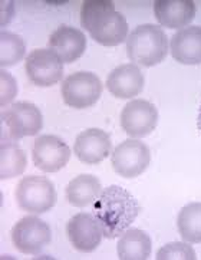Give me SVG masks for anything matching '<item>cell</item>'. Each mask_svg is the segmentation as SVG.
Returning a JSON list of instances; mask_svg holds the SVG:
<instances>
[{
    "label": "cell",
    "mask_w": 201,
    "mask_h": 260,
    "mask_svg": "<svg viewBox=\"0 0 201 260\" xmlns=\"http://www.w3.org/2000/svg\"><path fill=\"white\" fill-rule=\"evenodd\" d=\"M140 211V203L119 185L104 188L92 206V214L99 221L104 237L107 239H117L125 233Z\"/></svg>",
    "instance_id": "1"
},
{
    "label": "cell",
    "mask_w": 201,
    "mask_h": 260,
    "mask_svg": "<svg viewBox=\"0 0 201 260\" xmlns=\"http://www.w3.org/2000/svg\"><path fill=\"white\" fill-rule=\"evenodd\" d=\"M81 25L102 46H118L126 42L128 38L125 16L115 10V5L111 0L84 2L81 8Z\"/></svg>",
    "instance_id": "2"
},
{
    "label": "cell",
    "mask_w": 201,
    "mask_h": 260,
    "mask_svg": "<svg viewBox=\"0 0 201 260\" xmlns=\"http://www.w3.org/2000/svg\"><path fill=\"white\" fill-rule=\"evenodd\" d=\"M126 53L135 65L155 67L167 58V35L152 23L137 26L126 38Z\"/></svg>",
    "instance_id": "3"
},
{
    "label": "cell",
    "mask_w": 201,
    "mask_h": 260,
    "mask_svg": "<svg viewBox=\"0 0 201 260\" xmlns=\"http://www.w3.org/2000/svg\"><path fill=\"white\" fill-rule=\"evenodd\" d=\"M43 126L41 109L32 102H16L0 115L2 143H17L25 137H34Z\"/></svg>",
    "instance_id": "4"
},
{
    "label": "cell",
    "mask_w": 201,
    "mask_h": 260,
    "mask_svg": "<svg viewBox=\"0 0 201 260\" xmlns=\"http://www.w3.org/2000/svg\"><path fill=\"white\" fill-rule=\"evenodd\" d=\"M17 206L32 214H42L56 204V190L46 177H23L16 187Z\"/></svg>",
    "instance_id": "5"
},
{
    "label": "cell",
    "mask_w": 201,
    "mask_h": 260,
    "mask_svg": "<svg viewBox=\"0 0 201 260\" xmlns=\"http://www.w3.org/2000/svg\"><path fill=\"white\" fill-rule=\"evenodd\" d=\"M62 98L68 107L85 109L95 105L102 95V82L92 72L79 71L65 78L60 86Z\"/></svg>",
    "instance_id": "6"
},
{
    "label": "cell",
    "mask_w": 201,
    "mask_h": 260,
    "mask_svg": "<svg viewBox=\"0 0 201 260\" xmlns=\"http://www.w3.org/2000/svg\"><path fill=\"white\" fill-rule=\"evenodd\" d=\"M151 161L150 148L137 138H128L112 152L111 162L115 173L124 178L141 176Z\"/></svg>",
    "instance_id": "7"
},
{
    "label": "cell",
    "mask_w": 201,
    "mask_h": 260,
    "mask_svg": "<svg viewBox=\"0 0 201 260\" xmlns=\"http://www.w3.org/2000/svg\"><path fill=\"white\" fill-rule=\"evenodd\" d=\"M10 236L15 247L23 254H38L52 240L49 224L35 216L20 218L12 229Z\"/></svg>",
    "instance_id": "8"
},
{
    "label": "cell",
    "mask_w": 201,
    "mask_h": 260,
    "mask_svg": "<svg viewBox=\"0 0 201 260\" xmlns=\"http://www.w3.org/2000/svg\"><path fill=\"white\" fill-rule=\"evenodd\" d=\"M27 78L41 88L56 85L63 76V62L52 49H35L25 62Z\"/></svg>",
    "instance_id": "9"
},
{
    "label": "cell",
    "mask_w": 201,
    "mask_h": 260,
    "mask_svg": "<svg viewBox=\"0 0 201 260\" xmlns=\"http://www.w3.org/2000/svg\"><path fill=\"white\" fill-rule=\"evenodd\" d=\"M158 124V109L144 100H132L121 112V126L131 138H144Z\"/></svg>",
    "instance_id": "10"
},
{
    "label": "cell",
    "mask_w": 201,
    "mask_h": 260,
    "mask_svg": "<svg viewBox=\"0 0 201 260\" xmlns=\"http://www.w3.org/2000/svg\"><path fill=\"white\" fill-rule=\"evenodd\" d=\"M71 158V148L56 135H41L32 148L34 164L45 173H56L66 166Z\"/></svg>",
    "instance_id": "11"
},
{
    "label": "cell",
    "mask_w": 201,
    "mask_h": 260,
    "mask_svg": "<svg viewBox=\"0 0 201 260\" xmlns=\"http://www.w3.org/2000/svg\"><path fill=\"white\" fill-rule=\"evenodd\" d=\"M66 235L78 252L91 253L98 249L104 232L92 213H78L68 221Z\"/></svg>",
    "instance_id": "12"
},
{
    "label": "cell",
    "mask_w": 201,
    "mask_h": 260,
    "mask_svg": "<svg viewBox=\"0 0 201 260\" xmlns=\"http://www.w3.org/2000/svg\"><path fill=\"white\" fill-rule=\"evenodd\" d=\"M112 148L108 133L99 128H88L76 137L74 151L85 164H98L108 158Z\"/></svg>",
    "instance_id": "13"
},
{
    "label": "cell",
    "mask_w": 201,
    "mask_h": 260,
    "mask_svg": "<svg viewBox=\"0 0 201 260\" xmlns=\"http://www.w3.org/2000/svg\"><path fill=\"white\" fill-rule=\"evenodd\" d=\"M48 45L63 63H72L86 51V36L74 26L62 25L50 35Z\"/></svg>",
    "instance_id": "14"
},
{
    "label": "cell",
    "mask_w": 201,
    "mask_h": 260,
    "mask_svg": "<svg viewBox=\"0 0 201 260\" xmlns=\"http://www.w3.org/2000/svg\"><path fill=\"white\" fill-rule=\"evenodd\" d=\"M145 78L135 63H124L117 67L107 78V88L114 96L131 100L143 92Z\"/></svg>",
    "instance_id": "15"
},
{
    "label": "cell",
    "mask_w": 201,
    "mask_h": 260,
    "mask_svg": "<svg viewBox=\"0 0 201 260\" xmlns=\"http://www.w3.org/2000/svg\"><path fill=\"white\" fill-rule=\"evenodd\" d=\"M154 15L158 23L168 29H184L195 17L193 0H157L154 2Z\"/></svg>",
    "instance_id": "16"
},
{
    "label": "cell",
    "mask_w": 201,
    "mask_h": 260,
    "mask_svg": "<svg viewBox=\"0 0 201 260\" xmlns=\"http://www.w3.org/2000/svg\"><path fill=\"white\" fill-rule=\"evenodd\" d=\"M170 52L183 65L201 63V26L190 25L173 35Z\"/></svg>",
    "instance_id": "17"
},
{
    "label": "cell",
    "mask_w": 201,
    "mask_h": 260,
    "mask_svg": "<svg viewBox=\"0 0 201 260\" xmlns=\"http://www.w3.org/2000/svg\"><path fill=\"white\" fill-rule=\"evenodd\" d=\"M102 193L99 178L92 174H81L69 181L66 185V200L74 207H86L93 204Z\"/></svg>",
    "instance_id": "18"
},
{
    "label": "cell",
    "mask_w": 201,
    "mask_h": 260,
    "mask_svg": "<svg viewBox=\"0 0 201 260\" xmlns=\"http://www.w3.org/2000/svg\"><path fill=\"white\" fill-rule=\"evenodd\" d=\"M117 252L121 260H147L152 252V242L144 230L128 229L119 236Z\"/></svg>",
    "instance_id": "19"
},
{
    "label": "cell",
    "mask_w": 201,
    "mask_h": 260,
    "mask_svg": "<svg viewBox=\"0 0 201 260\" xmlns=\"http://www.w3.org/2000/svg\"><path fill=\"white\" fill-rule=\"evenodd\" d=\"M27 164L26 152L17 143H2L0 145V178L9 180L23 174Z\"/></svg>",
    "instance_id": "20"
},
{
    "label": "cell",
    "mask_w": 201,
    "mask_h": 260,
    "mask_svg": "<svg viewBox=\"0 0 201 260\" xmlns=\"http://www.w3.org/2000/svg\"><path fill=\"white\" fill-rule=\"evenodd\" d=\"M178 233L184 242L201 243V203H190L178 213Z\"/></svg>",
    "instance_id": "21"
},
{
    "label": "cell",
    "mask_w": 201,
    "mask_h": 260,
    "mask_svg": "<svg viewBox=\"0 0 201 260\" xmlns=\"http://www.w3.org/2000/svg\"><path fill=\"white\" fill-rule=\"evenodd\" d=\"M26 46L19 35L10 32L0 34V67H15L25 58Z\"/></svg>",
    "instance_id": "22"
},
{
    "label": "cell",
    "mask_w": 201,
    "mask_h": 260,
    "mask_svg": "<svg viewBox=\"0 0 201 260\" xmlns=\"http://www.w3.org/2000/svg\"><path fill=\"white\" fill-rule=\"evenodd\" d=\"M158 260H195L197 254L188 242H173L162 246L157 253Z\"/></svg>",
    "instance_id": "23"
},
{
    "label": "cell",
    "mask_w": 201,
    "mask_h": 260,
    "mask_svg": "<svg viewBox=\"0 0 201 260\" xmlns=\"http://www.w3.org/2000/svg\"><path fill=\"white\" fill-rule=\"evenodd\" d=\"M17 95V84L8 71H0V105L5 108Z\"/></svg>",
    "instance_id": "24"
},
{
    "label": "cell",
    "mask_w": 201,
    "mask_h": 260,
    "mask_svg": "<svg viewBox=\"0 0 201 260\" xmlns=\"http://www.w3.org/2000/svg\"><path fill=\"white\" fill-rule=\"evenodd\" d=\"M197 126H198V129L201 131V105L200 109H198V118H197Z\"/></svg>",
    "instance_id": "25"
}]
</instances>
